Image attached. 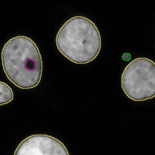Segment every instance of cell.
<instances>
[{
    "mask_svg": "<svg viewBox=\"0 0 155 155\" xmlns=\"http://www.w3.org/2000/svg\"><path fill=\"white\" fill-rule=\"evenodd\" d=\"M55 43L60 53L76 64L91 62L97 57L101 47L97 27L82 16H75L67 21L58 31Z\"/></svg>",
    "mask_w": 155,
    "mask_h": 155,
    "instance_id": "7a4b0ae2",
    "label": "cell"
},
{
    "mask_svg": "<svg viewBox=\"0 0 155 155\" xmlns=\"http://www.w3.org/2000/svg\"><path fill=\"white\" fill-rule=\"evenodd\" d=\"M14 155H69L64 143L53 137L36 134L20 143Z\"/></svg>",
    "mask_w": 155,
    "mask_h": 155,
    "instance_id": "277c9868",
    "label": "cell"
},
{
    "mask_svg": "<svg viewBox=\"0 0 155 155\" xmlns=\"http://www.w3.org/2000/svg\"><path fill=\"white\" fill-rule=\"evenodd\" d=\"M2 60L7 77L18 87L29 89L40 84L43 71L41 54L29 37L20 36L10 39L2 50Z\"/></svg>",
    "mask_w": 155,
    "mask_h": 155,
    "instance_id": "6da1fadb",
    "label": "cell"
},
{
    "mask_svg": "<svg viewBox=\"0 0 155 155\" xmlns=\"http://www.w3.org/2000/svg\"><path fill=\"white\" fill-rule=\"evenodd\" d=\"M121 85L126 96L140 101L155 97V63L146 58H137L124 69Z\"/></svg>",
    "mask_w": 155,
    "mask_h": 155,
    "instance_id": "3957f363",
    "label": "cell"
},
{
    "mask_svg": "<svg viewBox=\"0 0 155 155\" xmlns=\"http://www.w3.org/2000/svg\"><path fill=\"white\" fill-rule=\"evenodd\" d=\"M1 101L0 105H5L9 103L13 99L12 90L7 84L1 82Z\"/></svg>",
    "mask_w": 155,
    "mask_h": 155,
    "instance_id": "5b68a950",
    "label": "cell"
}]
</instances>
